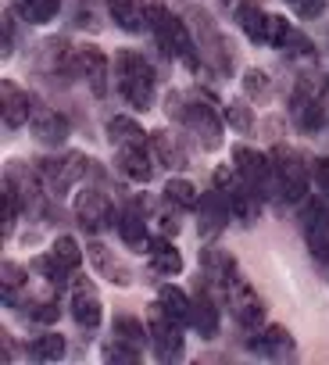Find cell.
Here are the masks:
<instances>
[{"label":"cell","instance_id":"obj_9","mask_svg":"<svg viewBox=\"0 0 329 365\" xmlns=\"http://www.w3.org/2000/svg\"><path fill=\"white\" fill-rule=\"evenodd\" d=\"M93 161H86L83 154H68V158H54V161H40V179L47 182V190L54 194V197H61L68 187H72V182L79 179V175H86V168H90Z\"/></svg>","mask_w":329,"mask_h":365},{"label":"cell","instance_id":"obj_38","mask_svg":"<svg viewBox=\"0 0 329 365\" xmlns=\"http://www.w3.org/2000/svg\"><path fill=\"white\" fill-rule=\"evenodd\" d=\"M104 358H108V361H136V358H140V347H132V344H125V340H111V344L104 347Z\"/></svg>","mask_w":329,"mask_h":365},{"label":"cell","instance_id":"obj_7","mask_svg":"<svg viewBox=\"0 0 329 365\" xmlns=\"http://www.w3.org/2000/svg\"><path fill=\"white\" fill-rule=\"evenodd\" d=\"M190 22H194V33H197V51H201L204 65H215L219 72H229V68H233L229 43L222 40V33L215 29V22H212L204 11H194V15H190Z\"/></svg>","mask_w":329,"mask_h":365},{"label":"cell","instance_id":"obj_18","mask_svg":"<svg viewBox=\"0 0 329 365\" xmlns=\"http://www.w3.org/2000/svg\"><path fill=\"white\" fill-rule=\"evenodd\" d=\"M100 297L90 283H75L72 290V319L83 326V329H97L100 326Z\"/></svg>","mask_w":329,"mask_h":365},{"label":"cell","instance_id":"obj_40","mask_svg":"<svg viewBox=\"0 0 329 365\" xmlns=\"http://www.w3.org/2000/svg\"><path fill=\"white\" fill-rule=\"evenodd\" d=\"M26 315L47 326V322H58V304H54V301H36V304H29Z\"/></svg>","mask_w":329,"mask_h":365},{"label":"cell","instance_id":"obj_33","mask_svg":"<svg viewBox=\"0 0 329 365\" xmlns=\"http://www.w3.org/2000/svg\"><path fill=\"white\" fill-rule=\"evenodd\" d=\"M251 347L261 354H283V351H290V333L283 326H268L258 340H251Z\"/></svg>","mask_w":329,"mask_h":365},{"label":"cell","instance_id":"obj_13","mask_svg":"<svg viewBox=\"0 0 329 365\" xmlns=\"http://www.w3.org/2000/svg\"><path fill=\"white\" fill-rule=\"evenodd\" d=\"M197 215H201V233H204V237H219V233L229 226L233 208H229L226 194L215 187V190L201 194V201H197Z\"/></svg>","mask_w":329,"mask_h":365},{"label":"cell","instance_id":"obj_3","mask_svg":"<svg viewBox=\"0 0 329 365\" xmlns=\"http://www.w3.org/2000/svg\"><path fill=\"white\" fill-rule=\"evenodd\" d=\"M268 158H272V175H276V194L286 205H301L311 190V172H308L304 158L290 147H272Z\"/></svg>","mask_w":329,"mask_h":365},{"label":"cell","instance_id":"obj_2","mask_svg":"<svg viewBox=\"0 0 329 365\" xmlns=\"http://www.w3.org/2000/svg\"><path fill=\"white\" fill-rule=\"evenodd\" d=\"M115 79H118V93H122L136 111H147V108L154 104L157 79H154L150 61H147L140 51H118V58H115Z\"/></svg>","mask_w":329,"mask_h":365},{"label":"cell","instance_id":"obj_12","mask_svg":"<svg viewBox=\"0 0 329 365\" xmlns=\"http://www.w3.org/2000/svg\"><path fill=\"white\" fill-rule=\"evenodd\" d=\"M108 72H111V65H108L104 51H97L93 43H86V47L75 51V76L86 79V86H90L97 97L108 93Z\"/></svg>","mask_w":329,"mask_h":365},{"label":"cell","instance_id":"obj_39","mask_svg":"<svg viewBox=\"0 0 329 365\" xmlns=\"http://www.w3.org/2000/svg\"><path fill=\"white\" fill-rule=\"evenodd\" d=\"M226 122H229L236 133H247V129H251V108H244L240 101H233V104L226 108Z\"/></svg>","mask_w":329,"mask_h":365},{"label":"cell","instance_id":"obj_35","mask_svg":"<svg viewBox=\"0 0 329 365\" xmlns=\"http://www.w3.org/2000/svg\"><path fill=\"white\" fill-rule=\"evenodd\" d=\"M0 283H4V301L11 304L15 294L22 290V283H26V269L15 265V262H4V265H0Z\"/></svg>","mask_w":329,"mask_h":365},{"label":"cell","instance_id":"obj_8","mask_svg":"<svg viewBox=\"0 0 329 365\" xmlns=\"http://www.w3.org/2000/svg\"><path fill=\"white\" fill-rule=\"evenodd\" d=\"M183 322H176L172 315H164L161 308L150 319V347L157 354V361H176L183 358Z\"/></svg>","mask_w":329,"mask_h":365},{"label":"cell","instance_id":"obj_11","mask_svg":"<svg viewBox=\"0 0 329 365\" xmlns=\"http://www.w3.org/2000/svg\"><path fill=\"white\" fill-rule=\"evenodd\" d=\"M75 219H79V226H83L86 233H100V230L111 226L115 212H111V201H108L100 190H83V194L75 197Z\"/></svg>","mask_w":329,"mask_h":365},{"label":"cell","instance_id":"obj_5","mask_svg":"<svg viewBox=\"0 0 329 365\" xmlns=\"http://www.w3.org/2000/svg\"><path fill=\"white\" fill-rule=\"evenodd\" d=\"M226 297H229V312H233V319L240 322V326H247V329H258L261 322H265V304H261V297L254 294V287L236 272L226 287Z\"/></svg>","mask_w":329,"mask_h":365},{"label":"cell","instance_id":"obj_14","mask_svg":"<svg viewBox=\"0 0 329 365\" xmlns=\"http://www.w3.org/2000/svg\"><path fill=\"white\" fill-rule=\"evenodd\" d=\"M0 93H4V125L8 129H19L26 122H33L36 115V97L29 90H19L15 83H4L0 86Z\"/></svg>","mask_w":329,"mask_h":365},{"label":"cell","instance_id":"obj_25","mask_svg":"<svg viewBox=\"0 0 329 365\" xmlns=\"http://www.w3.org/2000/svg\"><path fill=\"white\" fill-rule=\"evenodd\" d=\"M108 136H111L115 147H147L150 143V136L143 133V125L136 118H129V115H115L108 122Z\"/></svg>","mask_w":329,"mask_h":365},{"label":"cell","instance_id":"obj_32","mask_svg":"<svg viewBox=\"0 0 329 365\" xmlns=\"http://www.w3.org/2000/svg\"><path fill=\"white\" fill-rule=\"evenodd\" d=\"M36 272L51 283V287H58V290H65L68 287V265L61 262V258H54V255H43V258H36Z\"/></svg>","mask_w":329,"mask_h":365},{"label":"cell","instance_id":"obj_15","mask_svg":"<svg viewBox=\"0 0 329 365\" xmlns=\"http://www.w3.org/2000/svg\"><path fill=\"white\" fill-rule=\"evenodd\" d=\"M108 11L122 33H143L150 29V4L147 0H108Z\"/></svg>","mask_w":329,"mask_h":365},{"label":"cell","instance_id":"obj_28","mask_svg":"<svg viewBox=\"0 0 329 365\" xmlns=\"http://www.w3.org/2000/svg\"><path fill=\"white\" fill-rule=\"evenodd\" d=\"M197 201H201V194H197V187L190 179L172 175L169 182H164V205H172L179 212H197Z\"/></svg>","mask_w":329,"mask_h":365},{"label":"cell","instance_id":"obj_16","mask_svg":"<svg viewBox=\"0 0 329 365\" xmlns=\"http://www.w3.org/2000/svg\"><path fill=\"white\" fill-rule=\"evenodd\" d=\"M115 165H118V172L129 182H143V187H147V182L154 179V158H150L147 147H118Z\"/></svg>","mask_w":329,"mask_h":365},{"label":"cell","instance_id":"obj_17","mask_svg":"<svg viewBox=\"0 0 329 365\" xmlns=\"http://www.w3.org/2000/svg\"><path fill=\"white\" fill-rule=\"evenodd\" d=\"M86 255H90L93 269H97L104 279H111V283H118V287H129V283H132V269H129L122 258H115V251H108L104 244H90Z\"/></svg>","mask_w":329,"mask_h":365},{"label":"cell","instance_id":"obj_1","mask_svg":"<svg viewBox=\"0 0 329 365\" xmlns=\"http://www.w3.org/2000/svg\"><path fill=\"white\" fill-rule=\"evenodd\" d=\"M150 33L157 36V47H161L164 54L176 58V61H183L190 72H201V68H204V58L197 54V43H194L187 22L176 19L164 4H150Z\"/></svg>","mask_w":329,"mask_h":365},{"label":"cell","instance_id":"obj_26","mask_svg":"<svg viewBox=\"0 0 329 365\" xmlns=\"http://www.w3.org/2000/svg\"><path fill=\"white\" fill-rule=\"evenodd\" d=\"M190 326L201 333V336H215L219 333V308L215 301L208 297V290H197L194 304H190Z\"/></svg>","mask_w":329,"mask_h":365},{"label":"cell","instance_id":"obj_4","mask_svg":"<svg viewBox=\"0 0 329 365\" xmlns=\"http://www.w3.org/2000/svg\"><path fill=\"white\" fill-rule=\"evenodd\" d=\"M233 168L240 172V179L258 194V197H268L276 194V175H272V158L247 147V143H236L233 147Z\"/></svg>","mask_w":329,"mask_h":365},{"label":"cell","instance_id":"obj_6","mask_svg":"<svg viewBox=\"0 0 329 365\" xmlns=\"http://www.w3.org/2000/svg\"><path fill=\"white\" fill-rule=\"evenodd\" d=\"M183 125L197 136V143L204 150H215L222 143V115L212 108V101H187Z\"/></svg>","mask_w":329,"mask_h":365},{"label":"cell","instance_id":"obj_10","mask_svg":"<svg viewBox=\"0 0 329 365\" xmlns=\"http://www.w3.org/2000/svg\"><path fill=\"white\" fill-rule=\"evenodd\" d=\"M301 222H304V237H308L311 258L329 269V212H325V205L322 201H308L304 212H301Z\"/></svg>","mask_w":329,"mask_h":365},{"label":"cell","instance_id":"obj_23","mask_svg":"<svg viewBox=\"0 0 329 365\" xmlns=\"http://www.w3.org/2000/svg\"><path fill=\"white\" fill-rule=\"evenodd\" d=\"M150 147H154V158L164 168H187V150H183V140L176 133H169V129L150 133Z\"/></svg>","mask_w":329,"mask_h":365},{"label":"cell","instance_id":"obj_21","mask_svg":"<svg viewBox=\"0 0 329 365\" xmlns=\"http://www.w3.org/2000/svg\"><path fill=\"white\" fill-rule=\"evenodd\" d=\"M115 222H118V237L125 240V247H132V251H147L150 237H147V219H143V208H140V205H129Z\"/></svg>","mask_w":329,"mask_h":365},{"label":"cell","instance_id":"obj_22","mask_svg":"<svg viewBox=\"0 0 329 365\" xmlns=\"http://www.w3.org/2000/svg\"><path fill=\"white\" fill-rule=\"evenodd\" d=\"M33 133L40 143H51V147H61L68 140V118L58 115V111H47V108H36L33 115Z\"/></svg>","mask_w":329,"mask_h":365},{"label":"cell","instance_id":"obj_19","mask_svg":"<svg viewBox=\"0 0 329 365\" xmlns=\"http://www.w3.org/2000/svg\"><path fill=\"white\" fill-rule=\"evenodd\" d=\"M147 258H150V269L157 276H179L183 272V255L176 251V244L169 237H154L147 244Z\"/></svg>","mask_w":329,"mask_h":365},{"label":"cell","instance_id":"obj_34","mask_svg":"<svg viewBox=\"0 0 329 365\" xmlns=\"http://www.w3.org/2000/svg\"><path fill=\"white\" fill-rule=\"evenodd\" d=\"M51 255H54V258H61L72 272L83 265V247H79V240H75V237H58V240H54V247H51Z\"/></svg>","mask_w":329,"mask_h":365},{"label":"cell","instance_id":"obj_41","mask_svg":"<svg viewBox=\"0 0 329 365\" xmlns=\"http://www.w3.org/2000/svg\"><path fill=\"white\" fill-rule=\"evenodd\" d=\"M11 43H15V22H11V15H8V19H4V51H0L4 58H11Z\"/></svg>","mask_w":329,"mask_h":365},{"label":"cell","instance_id":"obj_27","mask_svg":"<svg viewBox=\"0 0 329 365\" xmlns=\"http://www.w3.org/2000/svg\"><path fill=\"white\" fill-rule=\"evenodd\" d=\"M190 304H194V297H187L179 287H172V283H164L161 290H157V301H154V308H161L164 315H172L176 322H190Z\"/></svg>","mask_w":329,"mask_h":365},{"label":"cell","instance_id":"obj_20","mask_svg":"<svg viewBox=\"0 0 329 365\" xmlns=\"http://www.w3.org/2000/svg\"><path fill=\"white\" fill-rule=\"evenodd\" d=\"M293 122L304 129V133H315L322 125V101L315 97V90H308L304 83L293 90V108H290Z\"/></svg>","mask_w":329,"mask_h":365},{"label":"cell","instance_id":"obj_24","mask_svg":"<svg viewBox=\"0 0 329 365\" xmlns=\"http://www.w3.org/2000/svg\"><path fill=\"white\" fill-rule=\"evenodd\" d=\"M236 26L244 29V36L251 43H268V15L258 4H251V0L236 4Z\"/></svg>","mask_w":329,"mask_h":365},{"label":"cell","instance_id":"obj_31","mask_svg":"<svg viewBox=\"0 0 329 365\" xmlns=\"http://www.w3.org/2000/svg\"><path fill=\"white\" fill-rule=\"evenodd\" d=\"M26 351H29L33 361H58V358H65V336L61 333H43Z\"/></svg>","mask_w":329,"mask_h":365},{"label":"cell","instance_id":"obj_37","mask_svg":"<svg viewBox=\"0 0 329 365\" xmlns=\"http://www.w3.org/2000/svg\"><path fill=\"white\" fill-rule=\"evenodd\" d=\"M286 8L297 15V19H318L322 11H325V0H286Z\"/></svg>","mask_w":329,"mask_h":365},{"label":"cell","instance_id":"obj_29","mask_svg":"<svg viewBox=\"0 0 329 365\" xmlns=\"http://www.w3.org/2000/svg\"><path fill=\"white\" fill-rule=\"evenodd\" d=\"M11 8H15V15H22L29 26H47V22L58 15L61 0H11Z\"/></svg>","mask_w":329,"mask_h":365},{"label":"cell","instance_id":"obj_36","mask_svg":"<svg viewBox=\"0 0 329 365\" xmlns=\"http://www.w3.org/2000/svg\"><path fill=\"white\" fill-rule=\"evenodd\" d=\"M244 93L247 97H265L268 93V76L261 68H247L244 72Z\"/></svg>","mask_w":329,"mask_h":365},{"label":"cell","instance_id":"obj_30","mask_svg":"<svg viewBox=\"0 0 329 365\" xmlns=\"http://www.w3.org/2000/svg\"><path fill=\"white\" fill-rule=\"evenodd\" d=\"M111 333H115V340H125V344H132V347H140V351H143V344H150V326H143V322L132 319V315H115Z\"/></svg>","mask_w":329,"mask_h":365}]
</instances>
